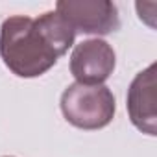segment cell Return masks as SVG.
Returning a JSON list of instances; mask_svg holds the SVG:
<instances>
[{
  "label": "cell",
  "instance_id": "4",
  "mask_svg": "<svg viewBox=\"0 0 157 157\" xmlns=\"http://www.w3.org/2000/svg\"><path fill=\"white\" fill-rule=\"evenodd\" d=\"M115 50L102 39H87L70 54V72L78 83L104 85L115 70Z\"/></svg>",
  "mask_w": 157,
  "mask_h": 157
},
{
  "label": "cell",
  "instance_id": "6",
  "mask_svg": "<svg viewBox=\"0 0 157 157\" xmlns=\"http://www.w3.org/2000/svg\"><path fill=\"white\" fill-rule=\"evenodd\" d=\"M33 22H35V28L41 32L46 43L57 52L59 57L74 44L76 32L65 21V17H61L57 11H46L41 17L33 19Z\"/></svg>",
  "mask_w": 157,
  "mask_h": 157
},
{
  "label": "cell",
  "instance_id": "5",
  "mask_svg": "<svg viewBox=\"0 0 157 157\" xmlns=\"http://www.w3.org/2000/svg\"><path fill=\"white\" fill-rule=\"evenodd\" d=\"M128 113L133 126L146 133L157 135V109H155V65L139 72L128 89Z\"/></svg>",
  "mask_w": 157,
  "mask_h": 157
},
{
  "label": "cell",
  "instance_id": "2",
  "mask_svg": "<svg viewBox=\"0 0 157 157\" xmlns=\"http://www.w3.org/2000/svg\"><path fill=\"white\" fill-rule=\"evenodd\" d=\"M117 111L115 96L105 85L72 83L61 94V113L72 126L80 129L105 128Z\"/></svg>",
  "mask_w": 157,
  "mask_h": 157
},
{
  "label": "cell",
  "instance_id": "1",
  "mask_svg": "<svg viewBox=\"0 0 157 157\" xmlns=\"http://www.w3.org/2000/svg\"><path fill=\"white\" fill-rule=\"evenodd\" d=\"M0 57L19 78H37L50 70L59 56L35 28L32 17L15 15L0 28Z\"/></svg>",
  "mask_w": 157,
  "mask_h": 157
},
{
  "label": "cell",
  "instance_id": "3",
  "mask_svg": "<svg viewBox=\"0 0 157 157\" xmlns=\"http://www.w3.org/2000/svg\"><path fill=\"white\" fill-rule=\"evenodd\" d=\"M56 11L74 28L89 35H107L120 28L118 10L109 0H61Z\"/></svg>",
  "mask_w": 157,
  "mask_h": 157
}]
</instances>
